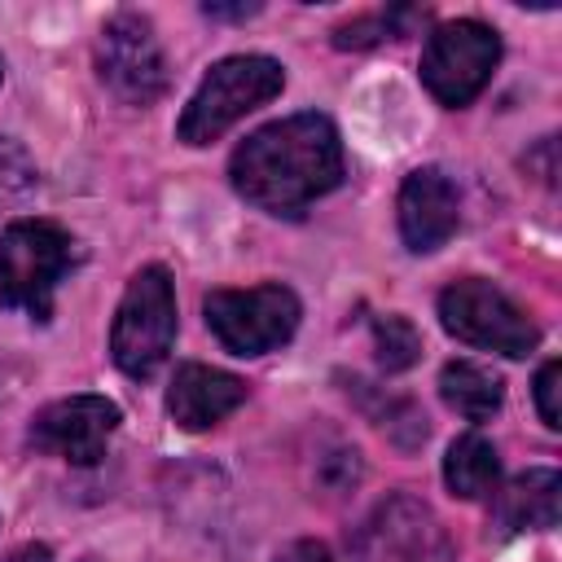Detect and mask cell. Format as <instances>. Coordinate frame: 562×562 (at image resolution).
Segmentation results:
<instances>
[{
	"instance_id": "6da1fadb",
	"label": "cell",
	"mask_w": 562,
	"mask_h": 562,
	"mask_svg": "<svg viewBox=\"0 0 562 562\" xmlns=\"http://www.w3.org/2000/svg\"><path fill=\"white\" fill-rule=\"evenodd\" d=\"M342 140L334 119L303 110L277 123L255 127L228 158L233 189L281 220H299L316 198L342 184Z\"/></svg>"
},
{
	"instance_id": "7a4b0ae2",
	"label": "cell",
	"mask_w": 562,
	"mask_h": 562,
	"mask_svg": "<svg viewBox=\"0 0 562 562\" xmlns=\"http://www.w3.org/2000/svg\"><path fill=\"white\" fill-rule=\"evenodd\" d=\"M75 237L44 215H22L0 228V307L26 312L31 321L53 316V294L75 268Z\"/></svg>"
},
{
	"instance_id": "3957f363",
	"label": "cell",
	"mask_w": 562,
	"mask_h": 562,
	"mask_svg": "<svg viewBox=\"0 0 562 562\" xmlns=\"http://www.w3.org/2000/svg\"><path fill=\"white\" fill-rule=\"evenodd\" d=\"M285 88V66L268 53H233V57H220L198 92L189 97L180 123H176V136L184 145H211L220 140L237 119H246L250 110L268 105L272 97H281Z\"/></svg>"
},
{
	"instance_id": "277c9868",
	"label": "cell",
	"mask_w": 562,
	"mask_h": 562,
	"mask_svg": "<svg viewBox=\"0 0 562 562\" xmlns=\"http://www.w3.org/2000/svg\"><path fill=\"white\" fill-rule=\"evenodd\" d=\"M176 342V285L162 263H145L132 272L114 325H110V356L127 378H154Z\"/></svg>"
},
{
	"instance_id": "5b68a950",
	"label": "cell",
	"mask_w": 562,
	"mask_h": 562,
	"mask_svg": "<svg viewBox=\"0 0 562 562\" xmlns=\"http://www.w3.org/2000/svg\"><path fill=\"white\" fill-rule=\"evenodd\" d=\"M202 316H206V329L215 334V342L224 351L268 356L294 338L303 303L290 285L263 281L250 290H211L202 299Z\"/></svg>"
},
{
	"instance_id": "8992f818",
	"label": "cell",
	"mask_w": 562,
	"mask_h": 562,
	"mask_svg": "<svg viewBox=\"0 0 562 562\" xmlns=\"http://www.w3.org/2000/svg\"><path fill=\"white\" fill-rule=\"evenodd\" d=\"M439 325L452 338L496 351V356H509V360L531 356L540 342L536 321L501 285H492L483 277H461L439 290Z\"/></svg>"
},
{
	"instance_id": "52a82bcc",
	"label": "cell",
	"mask_w": 562,
	"mask_h": 562,
	"mask_svg": "<svg viewBox=\"0 0 562 562\" xmlns=\"http://www.w3.org/2000/svg\"><path fill=\"white\" fill-rule=\"evenodd\" d=\"M496 66H501V35L479 18L443 22L422 44V88L448 110L470 105L492 83Z\"/></svg>"
},
{
	"instance_id": "ba28073f",
	"label": "cell",
	"mask_w": 562,
	"mask_h": 562,
	"mask_svg": "<svg viewBox=\"0 0 562 562\" xmlns=\"http://www.w3.org/2000/svg\"><path fill=\"white\" fill-rule=\"evenodd\" d=\"M97 75L123 105H154L167 92V57L145 13H114L97 35Z\"/></svg>"
},
{
	"instance_id": "9c48e42d",
	"label": "cell",
	"mask_w": 562,
	"mask_h": 562,
	"mask_svg": "<svg viewBox=\"0 0 562 562\" xmlns=\"http://www.w3.org/2000/svg\"><path fill=\"white\" fill-rule=\"evenodd\" d=\"M351 562H452V549L430 505L395 492L356 527Z\"/></svg>"
},
{
	"instance_id": "30bf717a",
	"label": "cell",
	"mask_w": 562,
	"mask_h": 562,
	"mask_svg": "<svg viewBox=\"0 0 562 562\" xmlns=\"http://www.w3.org/2000/svg\"><path fill=\"white\" fill-rule=\"evenodd\" d=\"M123 413L105 395H66L35 413L26 439L35 452L61 457L70 465H97L105 457L110 435L119 430Z\"/></svg>"
},
{
	"instance_id": "8fae6325",
	"label": "cell",
	"mask_w": 562,
	"mask_h": 562,
	"mask_svg": "<svg viewBox=\"0 0 562 562\" xmlns=\"http://www.w3.org/2000/svg\"><path fill=\"white\" fill-rule=\"evenodd\" d=\"M395 220H400V237L413 255L439 250L457 233V220H461L457 184L439 167L408 171L400 184V198H395Z\"/></svg>"
},
{
	"instance_id": "7c38bea8",
	"label": "cell",
	"mask_w": 562,
	"mask_h": 562,
	"mask_svg": "<svg viewBox=\"0 0 562 562\" xmlns=\"http://www.w3.org/2000/svg\"><path fill=\"white\" fill-rule=\"evenodd\" d=\"M241 404H246V382L228 369H211L198 360L180 364L167 386V417L180 430H211Z\"/></svg>"
},
{
	"instance_id": "4fadbf2b",
	"label": "cell",
	"mask_w": 562,
	"mask_h": 562,
	"mask_svg": "<svg viewBox=\"0 0 562 562\" xmlns=\"http://www.w3.org/2000/svg\"><path fill=\"white\" fill-rule=\"evenodd\" d=\"M558 509H562V474L549 465L518 474L501 492V522L509 531H549L558 527Z\"/></svg>"
},
{
	"instance_id": "5bb4252c",
	"label": "cell",
	"mask_w": 562,
	"mask_h": 562,
	"mask_svg": "<svg viewBox=\"0 0 562 562\" xmlns=\"http://www.w3.org/2000/svg\"><path fill=\"white\" fill-rule=\"evenodd\" d=\"M439 395L465 422H487L505 404V382L474 360H448L439 369Z\"/></svg>"
},
{
	"instance_id": "9a60e30c",
	"label": "cell",
	"mask_w": 562,
	"mask_h": 562,
	"mask_svg": "<svg viewBox=\"0 0 562 562\" xmlns=\"http://www.w3.org/2000/svg\"><path fill=\"white\" fill-rule=\"evenodd\" d=\"M443 483L452 496L461 501H483L501 487V457H496V443L483 439V435H461L452 439L448 457H443Z\"/></svg>"
},
{
	"instance_id": "2e32d148",
	"label": "cell",
	"mask_w": 562,
	"mask_h": 562,
	"mask_svg": "<svg viewBox=\"0 0 562 562\" xmlns=\"http://www.w3.org/2000/svg\"><path fill=\"white\" fill-rule=\"evenodd\" d=\"M373 356L386 373H404L417 364L422 356V334L413 329L408 316L400 312H386V316H373Z\"/></svg>"
},
{
	"instance_id": "e0dca14e",
	"label": "cell",
	"mask_w": 562,
	"mask_h": 562,
	"mask_svg": "<svg viewBox=\"0 0 562 562\" xmlns=\"http://www.w3.org/2000/svg\"><path fill=\"white\" fill-rule=\"evenodd\" d=\"M413 18H417V9H378L369 18H356V22L338 26L334 44L338 48H369V44H382V40H400Z\"/></svg>"
},
{
	"instance_id": "ac0fdd59",
	"label": "cell",
	"mask_w": 562,
	"mask_h": 562,
	"mask_svg": "<svg viewBox=\"0 0 562 562\" xmlns=\"http://www.w3.org/2000/svg\"><path fill=\"white\" fill-rule=\"evenodd\" d=\"M31 189H35V162H31V154L18 140L0 136V211L13 206L18 198H26Z\"/></svg>"
},
{
	"instance_id": "d6986e66",
	"label": "cell",
	"mask_w": 562,
	"mask_h": 562,
	"mask_svg": "<svg viewBox=\"0 0 562 562\" xmlns=\"http://www.w3.org/2000/svg\"><path fill=\"white\" fill-rule=\"evenodd\" d=\"M558 382H562V364L558 360H544L540 373H536V413L549 430L562 426V408H558Z\"/></svg>"
},
{
	"instance_id": "ffe728a7",
	"label": "cell",
	"mask_w": 562,
	"mask_h": 562,
	"mask_svg": "<svg viewBox=\"0 0 562 562\" xmlns=\"http://www.w3.org/2000/svg\"><path fill=\"white\" fill-rule=\"evenodd\" d=\"M277 562H334V553H329V544H321V540H290V544L277 553Z\"/></svg>"
},
{
	"instance_id": "44dd1931",
	"label": "cell",
	"mask_w": 562,
	"mask_h": 562,
	"mask_svg": "<svg viewBox=\"0 0 562 562\" xmlns=\"http://www.w3.org/2000/svg\"><path fill=\"white\" fill-rule=\"evenodd\" d=\"M206 18H228V22H246L259 13V4H202Z\"/></svg>"
},
{
	"instance_id": "7402d4cb",
	"label": "cell",
	"mask_w": 562,
	"mask_h": 562,
	"mask_svg": "<svg viewBox=\"0 0 562 562\" xmlns=\"http://www.w3.org/2000/svg\"><path fill=\"white\" fill-rule=\"evenodd\" d=\"M18 562H48V549H44V544H40V549H22Z\"/></svg>"
},
{
	"instance_id": "603a6c76",
	"label": "cell",
	"mask_w": 562,
	"mask_h": 562,
	"mask_svg": "<svg viewBox=\"0 0 562 562\" xmlns=\"http://www.w3.org/2000/svg\"><path fill=\"white\" fill-rule=\"evenodd\" d=\"M0 79H4V61H0Z\"/></svg>"
}]
</instances>
